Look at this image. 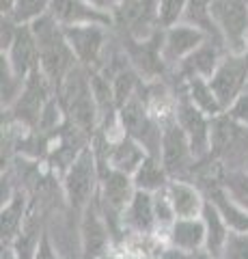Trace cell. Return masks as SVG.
Here are the masks:
<instances>
[{"label":"cell","mask_w":248,"mask_h":259,"mask_svg":"<svg viewBox=\"0 0 248 259\" xmlns=\"http://www.w3.org/2000/svg\"><path fill=\"white\" fill-rule=\"evenodd\" d=\"M166 194H169L177 218H196L203 214L207 199L199 186L186 180H171L169 186H166Z\"/></svg>","instance_id":"18"},{"label":"cell","mask_w":248,"mask_h":259,"mask_svg":"<svg viewBox=\"0 0 248 259\" xmlns=\"http://www.w3.org/2000/svg\"><path fill=\"white\" fill-rule=\"evenodd\" d=\"M121 225L125 231L134 233V236L147 238L151 233L158 231V218H156V203H154V192L136 190L125 207Z\"/></svg>","instance_id":"14"},{"label":"cell","mask_w":248,"mask_h":259,"mask_svg":"<svg viewBox=\"0 0 248 259\" xmlns=\"http://www.w3.org/2000/svg\"><path fill=\"white\" fill-rule=\"evenodd\" d=\"M136 190H145V192H160L164 190L171 182V175L166 173V168L162 164V160L156 156H147L142 160V164L136 168V173L132 175Z\"/></svg>","instance_id":"22"},{"label":"cell","mask_w":248,"mask_h":259,"mask_svg":"<svg viewBox=\"0 0 248 259\" xmlns=\"http://www.w3.org/2000/svg\"><path fill=\"white\" fill-rule=\"evenodd\" d=\"M13 5H15V0H0V11H3V15H9Z\"/></svg>","instance_id":"34"},{"label":"cell","mask_w":248,"mask_h":259,"mask_svg":"<svg viewBox=\"0 0 248 259\" xmlns=\"http://www.w3.org/2000/svg\"><path fill=\"white\" fill-rule=\"evenodd\" d=\"M134 192L136 186L132 175L117 171V168L108 164L100 166V205L108 221L110 233H117V227H123L121 218L125 207L130 205Z\"/></svg>","instance_id":"3"},{"label":"cell","mask_w":248,"mask_h":259,"mask_svg":"<svg viewBox=\"0 0 248 259\" xmlns=\"http://www.w3.org/2000/svg\"><path fill=\"white\" fill-rule=\"evenodd\" d=\"M104 145H106V160H100L102 164H108L117 168V171H123L127 175H134L136 168L142 164V160H145L149 153L147 149L142 147L138 141H134L132 136H119L115 141H108L106 136H104Z\"/></svg>","instance_id":"15"},{"label":"cell","mask_w":248,"mask_h":259,"mask_svg":"<svg viewBox=\"0 0 248 259\" xmlns=\"http://www.w3.org/2000/svg\"><path fill=\"white\" fill-rule=\"evenodd\" d=\"M160 160L171 175V180H181L192 164L196 162V156L192 153L190 141L183 127L177 123V119L171 117L162 123V145H160Z\"/></svg>","instance_id":"7"},{"label":"cell","mask_w":248,"mask_h":259,"mask_svg":"<svg viewBox=\"0 0 248 259\" xmlns=\"http://www.w3.org/2000/svg\"><path fill=\"white\" fill-rule=\"evenodd\" d=\"M207 32L201 30L194 24L179 22L171 28H164L162 35V59L166 67H177L181 61H186L188 56L196 50L201 44L207 41Z\"/></svg>","instance_id":"10"},{"label":"cell","mask_w":248,"mask_h":259,"mask_svg":"<svg viewBox=\"0 0 248 259\" xmlns=\"http://www.w3.org/2000/svg\"><path fill=\"white\" fill-rule=\"evenodd\" d=\"M190 0H156L158 7V22L162 28H171L175 24L183 22Z\"/></svg>","instance_id":"27"},{"label":"cell","mask_w":248,"mask_h":259,"mask_svg":"<svg viewBox=\"0 0 248 259\" xmlns=\"http://www.w3.org/2000/svg\"><path fill=\"white\" fill-rule=\"evenodd\" d=\"M201 253H188V250H179L175 246H164L158 253V259H199Z\"/></svg>","instance_id":"31"},{"label":"cell","mask_w":248,"mask_h":259,"mask_svg":"<svg viewBox=\"0 0 248 259\" xmlns=\"http://www.w3.org/2000/svg\"><path fill=\"white\" fill-rule=\"evenodd\" d=\"M24 82H26V80H20L15 76L11 65L7 63V59L3 54H0V93H3V110L13 106V102L18 100L20 93H22Z\"/></svg>","instance_id":"25"},{"label":"cell","mask_w":248,"mask_h":259,"mask_svg":"<svg viewBox=\"0 0 248 259\" xmlns=\"http://www.w3.org/2000/svg\"><path fill=\"white\" fill-rule=\"evenodd\" d=\"M154 203H156V218H158V231H166L175 223V209L171 205V199L166 194V188L154 194Z\"/></svg>","instance_id":"28"},{"label":"cell","mask_w":248,"mask_h":259,"mask_svg":"<svg viewBox=\"0 0 248 259\" xmlns=\"http://www.w3.org/2000/svg\"><path fill=\"white\" fill-rule=\"evenodd\" d=\"M225 54H227L225 48L218 46L216 41H212V39H207V41L199 46L186 61H181L177 67H175V71H179L181 82L186 78H194V76L212 78V74L220 65V61H222V56Z\"/></svg>","instance_id":"17"},{"label":"cell","mask_w":248,"mask_h":259,"mask_svg":"<svg viewBox=\"0 0 248 259\" xmlns=\"http://www.w3.org/2000/svg\"><path fill=\"white\" fill-rule=\"evenodd\" d=\"M113 26H121L127 37L149 39L158 32V7L156 0H123L113 11Z\"/></svg>","instance_id":"9"},{"label":"cell","mask_w":248,"mask_h":259,"mask_svg":"<svg viewBox=\"0 0 248 259\" xmlns=\"http://www.w3.org/2000/svg\"><path fill=\"white\" fill-rule=\"evenodd\" d=\"M50 9V0H15L9 18L18 24H33Z\"/></svg>","instance_id":"26"},{"label":"cell","mask_w":248,"mask_h":259,"mask_svg":"<svg viewBox=\"0 0 248 259\" xmlns=\"http://www.w3.org/2000/svg\"><path fill=\"white\" fill-rule=\"evenodd\" d=\"M199 259H212V257L207 255V253H201V257H199Z\"/></svg>","instance_id":"35"},{"label":"cell","mask_w":248,"mask_h":259,"mask_svg":"<svg viewBox=\"0 0 248 259\" xmlns=\"http://www.w3.org/2000/svg\"><path fill=\"white\" fill-rule=\"evenodd\" d=\"M166 246H175L188 253H205V223L196 218H175V223L164 231Z\"/></svg>","instance_id":"16"},{"label":"cell","mask_w":248,"mask_h":259,"mask_svg":"<svg viewBox=\"0 0 248 259\" xmlns=\"http://www.w3.org/2000/svg\"><path fill=\"white\" fill-rule=\"evenodd\" d=\"M201 218H203V223H205V253L210 255L212 259H220L222 257V250H225L227 240H229L231 227L227 225L225 218H222L220 209L216 207L210 199L205 201V207H203Z\"/></svg>","instance_id":"19"},{"label":"cell","mask_w":248,"mask_h":259,"mask_svg":"<svg viewBox=\"0 0 248 259\" xmlns=\"http://www.w3.org/2000/svg\"><path fill=\"white\" fill-rule=\"evenodd\" d=\"M100 188V160L97 151L91 145H84L78 151L74 162L63 173V192L71 209L84 212V207L95 199Z\"/></svg>","instance_id":"2"},{"label":"cell","mask_w":248,"mask_h":259,"mask_svg":"<svg viewBox=\"0 0 248 259\" xmlns=\"http://www.w3.org/2000/svg\"><path fill=\"white\" fill-rule=\"evenodd\" d=\"M24 209H26V201H24V194L15 192L9 203L3 205V240L7 242V246L13 244L15 236L22 231L24 227Z\"/></svg>","instance_id":"23"},{"label":"cell","mask_w":248,"mask_h":259,"mask_svg":"<svg viewBox=\"0 0 248 259\" xmlns=\"http://www.w3.org/2000/svg\"><path fill=\"white\" fill-rule=\"evenodd\" d=\"M52 95H54V89L50 84V80L43 76L41 69H35L26 78V82H24L20 97L13 102L11 108H7V112L13 117L15 123L26 125V127H39L43 106Z\"/></svg>","instance_id":"5"},{"label":"cell","mask_w":248,"mask_h":259,"mask_svg":"<svg viewBox=\"0 0 248 259\" xmlns=\"http://www.w3.org/2000/svg\"><path fill=\"white\" fill-rule=\"evenodd\" d=\"M47 13H50L61 26H82V24L113 26V15L100 11L89 0H50Z\"/></svg>","instance_id":"13"},{"label":"cell","mask_w":248,"mask_h":259,"mask_svg":"<svg viewBox=\"0 0 248 259\" xmlns=\"http://www.w3.org/2000/svg\"><path fill=\"white\" fill-rule=\"evenodd\" d=\"M89 3H91L93 7H97L100 11H104V13H110V15H113V11L117 9L119 5L123 3V0H89Z\"/></svg>","instance_id":"33"},{"label":"cell","mask_w":248,"mask_h":259,"mask_svg":"<svg viewBox=\"0 0 248 259\" xmlns=\"http://www.w3.org/2000/svg\"><path fill=\"white\" fill-rule=\"evenodd\" d=\"M220 259H248V231H231Z\"/></svg>","instance_id":"29"},{"label":"cell","mask_w":248,"mask_h":259,"mask_svg":"<svg viewBox=\"0 0 248 259\" xmlns=\"http://www.w3.org/2000/svg\"><path fill=\"white\" fill-rule=\"evenodd\" d=\"M218 182L229 197L248 212V168H231L218 177Z\"/></svg>","instance_id":"24"},{"label":"cell","mask_w":248,"mask_h":259,"mask_svg":"<svg viewBox=\"0 0 248 259\" xmlns=\"http://www.w3.org/2000/svg\"><path fill=\"white\" fill-rule=\"evenodd\" d=\"M82 253L84 259H100L106 255V250L110 246V240H113V233H110V227L106 216L102 212V205L97 197H95L89 205L84 207L82 212Z\"/></svg>","instance_id":"11"},{"label":"cell","mask_w":248,"mask_h":259,"mask_svg":"<svg viewBox=\"0 0 248 259\" xmlns=\"http://www.w3.org/2000/svg\"><path fill=\"white\" fill-rule=\"evenodd\" d=\"M225 115L233 121V123L242 125V127H248V91H244L242 95H237L231 106L225 110Z\"/></svg>","instance_id":"30"},{"label":"cell","mask_w":248,"mask_h":259,"mask_svg":"<svg viewBox=\"0 0 248 259\" xmlns=\"http://www.w3.org/2000/svg\"><path fill=\"white\" fill-rule=\"evenodd\" d=\"M3 56L20 80H26L35 69H39V46L30 24L20 26L13 44L3 52Z\"/></svg>","instance_id":"12"},{"label":"cell","mask_w":248,"mask_h":259,"mask_svg":"<svg viewBox=\"0 0 248 259\" xmlns=\"http://www.w3.org/2000/svg\"><path fill=\"white\" fill-rule=\"evenodd\" d=\"M183 93L190 97V102L194 104L199 110H203L207 117H218L225 112L222 108L220 100L216 97L214 89L210 84V78H201V76H194V78H186L183 80Z\"/></svg>","instance_id":"21"},{"label":"cell","mask_w":248,"mask_h":259,"mask_svg":"<svg viewBox=\"0 0 248 259\" xmlns=\"http://www.w3.org/2000/svg\"><path fill=\"white\" fill-rule=\"evenodd\" d=\"M201 190H203L205 197L220 209V214L227 221V225L231 227V231H248V212L244 207H239L235 201L229 197L225 192V188L220 186V182L205 186Z\"/></svg>","instance_id":"20"},{"label":"cell","mask_w":248,"mask_h":259,"mask_svg":"<svg viewBox=\"0 0 248 259\" xmlns=\"http://www.w3.org/2000/svg\"><path fill=\"white\" fill-rule=\"evenodd\" d=\"M175 119L183 127L192 153L196 156V160H203L205 156L212 153V117H207L203 110H199L194 104L190 102V97L183 93L177 97V110H175Z\"/></svg>","instance_id":"8"},{"label":"cell","mask_w":248,"mask_h":259,"mask_svg":"<svg viewBox=\"0 0 248 259\" xmlns=\"http://www.w3.org/2000/svg\"><path fill=\"white\" fill-rule=\"evenodd\" d=\"M65 37L74 50L78 63L89 71L104 67V54L108 46V26L104 24H82V26H63Z\"/></svg>","instance_id":"6"},{"label":"cell","mask_w":248,"mask_h":259,"mask_svg":"<svg viewBox=\"0 0 248 259\" xmlns=\"http://www.w3.org/2000/svg\"><path fill=\"white\" fill-rule=\"evenodd\" d=\"M212 20L229 52H248V0H212Z\"/></svg>","instance_id":"4"},{"label":"cell","mask_w":248,"mask_h":259,"mask_svg":"<svg viewBox=\"0 0 248 259\" xmlns=\"http://www.w3.org/2000/svg\"><path fill=\"white\" fill-rule=\"evenodd\" d=\"M35 259H61V257L57 255V250H54V246H52L47 231H43V236H41V242H39V248H37Z\"/></svg>","instance_id":"32"},{"label":"cell","mask_w":248,"mask_h":259,"mask_svg":"<svg viewBox=\"0 0 248 259\" xmlns=\"http://www.w3.org/2000/svg\"><path fill=\"white\" fill-rule=\"evenodd\" d=\"M39 46V69L50 80L54 93H59L65 84L67 76L78 67V59L65 37L63 26L52 18L50 13L41 15L30 24Z\"/></svg>","instance_id":"1"}]
</instances>
